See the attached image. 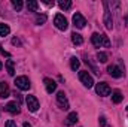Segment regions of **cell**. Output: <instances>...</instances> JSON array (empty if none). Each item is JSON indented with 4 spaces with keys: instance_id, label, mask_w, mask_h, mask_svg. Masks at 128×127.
Here are the masks:
<instances>
[{
    "instance_id": "obj_1",
    "label": "cell",
    "mask_w": 128,
    "mask_h": 127,
    "mask_svg": "<svg viewBox=\"0 0 128 127\" xmlns=\"http://www.w3.org/2000/svg\"><path fill=\"white\" fill-rule=\"evenodd\" d=\"M79 79H80V82L85 85V87H92L94 85V79H92V76L86 72V70H82V72H79Z\"/></svg>"
},
{
    "instance_id": "obj_2",
    "label": "cell",
    "mask_w": 128,
    "mask_h": 127,
    "mask_svg": "<svg viewBox=\"0 0 128 127\" xmlns=\"http://www.w3.org/2000/svg\"><path fill=\"white\" fill-rule=\"evenodd\" d=\"M15 85H16L20 90H22V91H26V90H28V88L32 87L30 79H28L27 76H18V78L15 79Z\"/></svg>"
},
{
    "instance_id": "obj_3",
    "label": "cell",
    "mask_w": 128,
    "mask_h": 127,
    "mask_svg": "<svg viewBox=\"0 0 128 127\" xmlns=\"http://www.w3.org/2000/svg\"><path fill=\"white\" fill-rule=\"evenodd\" d=\"M54 24H55V27H57L58 30H66V29L68 27L67 20L64 18V15H61V14L55 15V18H54Z\"/></svg>"
},
{
    "instance_id": "obj_4",
    "label": "cell",
    "mask_w": 128,
    "mask_h": 127,
    "mask_svg": "<svg viewBox=\"0 0 128 127\" xmlns=\"http://www.w3.org/2000/svg\"><path fill=\"white\" fill-rule=\"evenodd\" d=\"M57 103H58V106H60L61 109H64V111H67V109L70 108L68 100H67L64 91H58V93H57Z\"/></svg>"
},
{
    "instance_id": "obj_5",
    "label": "cell",
    "mask_w": 128,
    "mask_h": 127,
    "mask_svg": "<svg viewBox=\"0 0 128 127\" xmlns=\"http://www.w3.org/2000/svg\"><path fill=\"white\" fill-rule=\"evenodd\" d=\"M104 26H106L107 30L113 29V18H112L110 11L107 9V3H104Z\"/></svg>"
},
{
    "instance_id": "obj_6",
    "label": "cell",
    "mask_w": 128,
    "mask_h": 127,
    "mask_svg": "<svg viewBox=\"0 0 128 127\" xmlns=\"http://www.w3.org/2000/svg\"><path fill=\"white\" fill-rule=\"evenodd\" d=\"M73 24H74V27H78V29H84L85 24H86V20H85V17H84L82 14L76 12V14L73 15Z\"/></svg>"
},
{
    "instance_id": "obj_7",
    "label": "cell",
    "mask_w": 128,
    "mask_h": 127,
    "mask_svg": "<svg viewBox=\"0 0 128 127\" xmlns=\"http://www.w3.org/2000/svg\"><path fill=\"white\" fill-rule=\"evenodd\" d=\"M96 91H97V94H100V96H109L110 94V87L106 82H98L96 85Z\"/></svg>"
},
{
    "instance_id": "obj_8",
    "label": "cell",
    "mask_w": 128,
    "mask_h": 127,
    "mask_svg": "<svg viewBox=\"0 0 128 127\" xmlns=\"http://www.w3.org/2000/svg\"><path fill=\"white\" fill-rule=\"evenodd\" d=\"M26 103H27V106H28V109H30L32 112H36V111L39 109V100H37L34 96H27Z\"/></svg>"
},
{
    "instance_id": "obj_9",
    "label": "cell",
    "mask_w": 128,
    "mask_h": 127,
    "mask_svg": "<svg viewBox=\"0 0 128 127\" xmlns=\"http://www.w3.org/2000/svg\"><path fill=\"white\" fill-rule=\"evenodd\" d=\"M107 72H109V75L113 76V78H121V76L124 75L122 69L118 67V66H109V67H107Z\"/></svg>"
},
{
    "instance_id": "obj_10",
    "label": "cell",
    "mask_w": 128,
    "mask_h": 127,
    "mask_svg": "<svg viewBox=\"0 0 128 127\" xmlns=\"http://www.w3.org/2000/svg\"><path fill=\"white\" fill-rule=\"evenodd\" d=\"M43 84H45L48 93H54V91L57 90V82H55L54 79H51V78H45V79H43Z\"/></svg>"
},
{
    "instance_id": "obj_11",
    "label": "cell",
    "mask_w": 128,
    "mask_h": 127,
    "mask_svg": "<svg viewBox=\"0 0 128 127\" xmlns=\"http://www.w3.org/2000/svg\"><path fill=\"white\" fill-rule=\"evenodd\" d=\"M4 108H6V111L9 114H20V105L16 102H9Z\"/></svg>"
},
{
    "instance_id": "obj_12",
    "label": "cell",
    "mask_w": 128,
    "mask_h": 127,
    "mask_svg": "<svg viewBox=\"0 0 128 127\" xmlns=\"http://www.w3.org/2000/svg\"><path fill=\"white\" fill-rule=\"evenodd\" d=\"M9 94H10L9 85L6 82H0V97L2 99H6V97H9Z\"/></svg>"
},
{
    "instance_id": "obj_13",
    "label": "cell",
    "mask_w": 128,
    "mask_h": 127,
    "mask_svg": "<svg viewBox=\"0 0 128 127\" xmlns=\"http://www.w3.org/2000/svg\"><path fill=\"white\" fill-rule=\"evenodd\" d=\"M122 99H124V96H122V93H121L119 90L112 91V102H113V103H121Z\"/></svg>"
},
{
    "instance_id": "obj_14",
    "label": "cell",
    "mask_w": 128,
    "mask_h": 127,
    "mask_svg": "<svg viewBox=\"0 0 128 127\" xmlns=\"http://www.w3.org/2000/svg\"><path fill=\"white\" fill-rule=\"evenodd\" d=\"M91 42H92V45H94L96 48H100V46H101V36H100V33H92Z\"/></svg>"
},
{
    "instance_id": "obj_15",
    "label": "cell",
    "mask_w": 128,
    "mask_h": 127,
    "mask_svg": "<svg viewBox=\"0 0 128 127\" xmlns=\"http://www.w3.org/2000/svg\"><path fill=\"white\" fill-rule=\"evenodd\" d=\"M76 121H78V114H76V112H70L68 117L66 118V124H67V126H73Z\"/></svg>"
},
{
    "instance_id": "obj_16",
    "label": "cell",
    "mask_w": 128,
    "mask_h": 127,
    "mask_svg": "<svg viewBox=\"0 0 128 127\" xmlns=\"http://www.w3.org/2000/svg\"><path fill=\"white\" fill-rule=\"evenodd\" d=\"M72 40H73L74 45H82V43H84V37H82L79 33H73V34H72Z\"/></svg>"
},
{
    "instance_id": "obj_17",
    "label": "cell",
    "mask_w": 128,
    "mask_h": 127,
    "mask_svg": "<svg viewBox=\"0 0 128 127\" xmlns=\"http://www.w3.org/2000/svg\"><path fill=\"white\" fill-rule=\"evenodd\" d=\"M6 69H8V73H9L10 76L15 75V66H14V61H12V60H8V61H6Z\"/></svg>"
},
{
    "instance_id": "obj_18",
    "label": "cell",
    "mask_w": 128,
    "mask_h": 127,
    "mask_svg": "<svg viewBox=\"0 0 128 127\" xmlns=\"http://www.w3.org/2000/svg\"><path fill=\"white\" fill-rule=\"evenodd\" d=\"M58 5H60V8L64 9V11H68V9L72 8V2H70V0H60Z\"/></svg>"
},
{
    "instance_id": "obj_19",
    "label": "cell",
    "mask_w": 128,
    "mask_h": 127,
    "mask_svg": "<svg viewBox=\"0 0 128 127\" xmlns=\"http://www.w3.org/2000/svg\"><path fill=\"white\" fill-rule=\"evenodd\" d=\"M9 33H10V29H9V26H6V24L0 23V36H8Z\"/></svg>"
},
{
    "instance_id": "obj_20",
    "label": "cell",
    "mask_w": 128,
    "mask_h": 127,
    "mask_svg": "<svg viewBox=\"0 0 128 127\" xmlns=\"http://www.w3.org/2000/svg\"><path fill=\"white\" fill-rule=\"evenodd\" d=\"M27 8H28V11L37 12V9H39V3H37V2H34V0H30V2L27 3Z\"/></svg>"
},
{
    "instance_id": "obj_21",
    "label": "cell",
    "mask_w": 128,
    "mask_h": 127,
    "mask_svg": "<svg viewBox=\"0 0 128 127\" xmlns=\"http://www.w3.org/2000/svg\"><path fill=\"white\" fill-rule=\"evenodd\" d=\"M79 60L76 58V57H73V58H70V67H72V70H78L79 69Z\"/></svg>"
},
{
    "instance_id": "obj_22",
    "label": "cell",
    "mask_w": 128,
    "mask_h": 127,
    "mask_svg": "<svg viewBox=\"0 0 128 127\" xmlns=\"http://www.w3.org/2000/svg\"><path fill=\"white\" fill-rule=\"evenodd\" d=\"M97 58H98V61H100V63H106L109 57H107V54H106V52H98V54H97Z\"/></svg>"
},
{
    "instance_id": "obj_23",
    "label": "cell",
    "mask_w": 128,
    "mask_h": 127,
    "mask_svg": "<svg viewBox=\"0 0 128 127\" xmlns=\"http://www.w3.org/2000/svg\"><path fill=\"white\" fill-rule=\"evenodd\" d=\"M101 36V45H104L106 48H109L110 46V40H109V37L106 36V34H100Z\"/></svg>"
},
{
    "instance_id": "obj_24",
    "label": "cell",
    "mask_w": 128,
    "mask_h": 127,
    "mask_svg": "<svg viewBox=\"0 0 128 127\" xmlns=\"http://www.w3.org/2000/svg\"><path fill=\"white\" fill-rule=\"evenodd\" d=\"M45 21H46V15H37L36 17V24L42 26V24H45Z\"/></svg>"
},
{
    "instance_id": "obj_25",
    "label": "cell",
    "mask_w": 128,
    "mask_h": 127,
    "mask_svg": "<svg viewBox=\"0 0 128 127\" xmlns=\"http://www.w3.org/2000/svg\"><path fill=\"white\" fill-rule=\"evenodd\" d=\"M12 6H14L16 11H21V8H22V2H21V0H12Z\"/></svg>"
},
{
    "instance_id": "obj_26",
    "label": "cell",
    "mask_w": 128,
    "mask_h": 127,
    "mask_svg": "<svg viewBox=\"0 0 128 127\" xmlns=\"http://www.w3.org/2000/svg\"><path fill=\"white\" fill-rule=\"evenodd\" d=\"M4 127H16V123H15V121H12V120H9V121H6Z\"/></svg>"
},
{
    "instance_id": "obj_27",
    "label": "cell",
    "mask_w": 128,
    "mask_h": 127,
    "mask_svg": "<svg viewBox=\"0 0 128 127\" xmlns=\"http://www.w3.org/2000/svg\"><path fill=\"white\" fill-rule=\"evenodd\" d=\"M100 126L101 127L106 126V117H100Z\"/></svg>"
},
{
    "instance_id": "obj_28",
    "label": "cell",
    "mask_w": 128,
    "mask_h": 127,
    "mask_svg": "<svg viewBox=\"0 0 128 127\" xmlns=\"http://www.w3.org/2000/svg\"><path fill=\"white\" fill-rule=\"evenodd\" d=\"M12 43H14V45H20V40H18L16 37H14V39H12Z\"/></svg>"
},
{
    "instance_id": "obj_29",
    "label": "cell",
    "mask_w": 128,
    "mask_h": 127,
    "mask_svg": "<svg viewBox=\"0 0 128 127\" xmlns=\"http://www.w3.org/2000/svg\"><path fill=\"white\" fill-rule=\"evenodd\" d=\"M22 127H32V126H30L28 123H24V126H22Z\"/></svg>"
},
{
    "instance_id": "obj_30",
    "label": "cell",
    "mask_w": 128,
    "mask_h": 127,
    "mask_svg": "<svg viewBox=\"0 0 128 127\" xmlns=\"http://www.w3.org/2000/svg\"><path fill=\"white\" fill-rule=\"evenodd\" d=\"M2 69H3V64H2V61H0V70H2Z\"/></svg>"
}]
</instances>
